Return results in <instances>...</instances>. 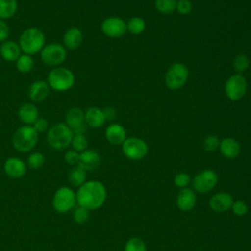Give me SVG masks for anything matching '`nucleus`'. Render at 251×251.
I'll use <instances>...</instances> for the list:
<instances>
[{"label": "nucleus", "instance_id": "40", "mask_svg": "<svg viewBox=\"0 0 251 251\" xmlns=\"http://www.w3.org/2000/svg\"><path fill=\"white\" fill-rule=\"evenodd\" d=\"M32 126L38 133L44 132L48 129V121L45 118L38 117V119L33 123Z\"/></svg>", "mask_w": 251, "mask_h": 251}, {"label": "nucleus", "instance_id": "16", "mask_svg": "<svg viewBox=\"0 0 251 251\" xmlns=\"http://www.w3.org/2000/svg\"><path fill=\"white\" fill-rule=\"evenodd\" d=\"M232 203H233V198L227 192L216 193L209 200L210 208L213 211L218 213H223L231 209Z\"/></svg>", "mask_w": 251, "mask_h": 251}, {"label": "nucleus", "instance_id": "4", "mask_svg": "<svg viewBox=\"0 0 251 251\" xmlns=\"http://www.w3.org/2000/svg\"><path fill=\"white\" fill-rule=\"evenodd\" d=\"M38 141V132L32 126L24 125L20 126L13 134L12 143L14 148L21 152L26 153L31 151Z\"/></svg>", "mask_w": 251, "mask_h": 251}, {"label": "nucleus", "instance_id": "41", "mask_svg": "<svg viewBox=\"0 0 251 251\" xmlns=\"http://www.w3.org/2000/svg\"><path fill=\"white\" fill-rule=\"evenodd\" d=\"M9 33H10V29H9L8 24L4 20L0 19V43L8 39Z\"/></svg>", "mask_w": 251, "mask_h": 251}, {"label": "nucleus", "instance_id": "9", "mask_svg": "<svg viewBox=\"0 0 251 251\" xmlns=\"http://www.w3.org/2000/svg\"><path fill=\"white\" fill-rule=\"evenodd\" d=\"M122 150L127 159L138 161L147 155L148 146L147 143L140 138L129 137L123 142Z\"/></svg>", "mask_w": 251, "mask_h": 251}, {"label": "nucleus", "instance_id": "25", "mask_svg": "<svg viewBox=\"0 0 251 251\" xmlns=\"http://www.w3.org/2000/svg\"><path fill=\"white\" fill-rule=\"evenodd\" d=\"M86 177H87L86 171L77 165L72 168L68 174L69 183L74 187L81 186L86 181Z\"/></svg>", "mask_w": 251, "mask_h": 251}, {"label": "nucleus", "instance_id": "18", "mask_svg": "<svg viewBox=\"0 0 251 251\" xmlns=\"http://www.w3.org/2000/svg\"><path fill=\"white\" fill-rule=\"evenodd\" d=\"M99 164H100V155L98 154V152L91 149H86L81 153H79L77 166H79L86 172L95 170L99 166Z\"/></svg>", "mask_w": 251, "mask_h": 251}, {"label": "nucleus", "instance_id": "11", "mask_svg": "<svg viewBox=\"0 0 251 251\" xmlns=\"http://www.w3.org/2000/svg\"><path fill=\"white\" fill-rule=\"evenodd\" d=\"M218 182V175L215 171L206 169L198 173L192 179V188L198 193L211 191Z\"/></svg>", "mask_w": 251, "mask_h": 251}, {"label": "nucleus", "instance_id": "30", "mask_svg": "<svg viewBox=\"0 0 251 251\" xmlns=\"http://www.w3.org/2000/svg\"><path fill=\"white\" fill-rule=\"evenodd\" d=\"M176 0H156L155 8L162 14H171L176 9Z\"/></svg>", "mask_w": 251, "mask_h": 251}, {"label": "nucleus", "instance_id": "32", "mask_svg": "<svg viewBox=\"0 0 251 251\" xmlns=\"http://www.w3.org/2000/svg\"><path fill=\"white\" fill-rule=\"evenodd\" d=\"M71 145L73 149L78 153H81L82 151L86 150L88 142L85 137V134H74Z\"/></svg>", "mask_w": 251, "mask_h": 251}, {"label": "nucleus", "instance_id": "33", "mask_svg": "<svg viewBox=\"0 0 251 251\" xmlns=\"http://www.w3.org/2000/svg\"><path fill=\"white\" fill-rule=\"evenodd\" d=\"M249 65H250L249 58L245 54H238L234 58L233 68L238 73H242L246 71L249 68Z\"/></svg>", "mask_w": 251, "mask_h": 251}, {"label": "nucleus", "instance_id": "28", "mask_svg": "<svg viewBox=\"0 0 251 251\" xmlns=\"http://www.w3.org/2000/svg\"><path fill=\"white\" fill-rule=\"evenodd\" d=\"M126 29L131 34H140L145 30V22L140 17H132L126 24Z\"/></svg>", "mask_w": 251, "mask_h": 251}, {"label": "nucleus", "instance_id": "15", "mask_svg": "<svg viewBox=\"0 0 251 251\" xmlns=\"http://www.w3.org/2000/svg\"><path fill=\"white\" fill-rule=\"evenodd\" d=\"M50 86L45 80H35L28 88V97L34 103L44 101L50 94Z\"/></svg>", "mask_w": 251, "mask_h": 251}, {"label": "nucleus", "instance_id": "21", "mask_svg": "<svg viewBox=\"0 0 251 251\" xmlns=\"http://www.w3.org/2000/svg\"><path fill=\"white\" fill-rule=\"evenodd\" d=\"M38 109L32 103H25L20 106L18 110V117L24 125L32 126L33 123L38 119Z\"/></svg>", "mask_w": 251, "mask_h": 251}, {"label": "nucleus", "instance_id": "12", "mask_svg": "<svg viewBox=\"0 0 251 251\" xmlns=\"http://www.w3.org/2000/svg\"><path fill=\"white\" fill-rule=\"evenodd\" d=\"M65 124L74 134H85L87 126L84 122V112L79 108H71L65 115Z\"/></svg>", "mask_w": 251, "mask_h": 251}, {"label": "nucleus", "instance_id": "7", "mask_svg": "<svg viewBox=\"0 0 251 251\" xmlns=\"http://www.w3.org/2000/svg\"><path fill=\"white\" fill-rule=\"evenodd\" d=\"M39 53L42 62L54 68L63 64L67 58V49L63 44L58 42L45 44Z\"/></svg>", "mask_w": 251, "mask_h": 251}, {"label": "nucleus", "instance_id": "14", "mask_svg": "<svg viewBox=\"0 0 251 251\" xmlns=\"http://www.w3.org/2000/svg\"><path fill=\"white\" fill-rule=\"evenodd\" d=\"M3 170L9 177L21 178L26 173V164L18 157H10L5 161Z\"/></svg>", "mask_w": 251, "mask_h": 251}, {"label": "nucleus", "instance_id": "13", "mask_svg": "<svg viewBox=\"0 0 251 251\" xmlns=\"http://www.w3.org/2000/svg\"><path fill=\"white\" fill-rule=\"evenodd\" d=\"M102 32L111 38H119L123 36L126 29V22L119 17H109L106 18L101 23Z\"/></svg>", "mask_w": 251, "mask_h": 251}, {"label": "nucleus", "instance_id": "38", "mask_svg": "<svg viewBox=\"0 0 251 251\" xmlns=\"http://www.w3.org/2000/svg\"><path fill=\"white\" fill-rule=\"evenodd\" d=\"M176 10L181 15H187L192 10V3L190 0H178L176 3Z\"/></svg>", "mask_w": 251, "mask_h": 251}, {"label": "nucleus", "instance_id": "8", "mask_svg": "<svg viewBox=\"0 0 251 251\" xmlns=\"http://www.w3.org/2000/svg\"><path fill=\"white\" fill-rule=\"evenodd\" d=\"M188 69L182 63H174L169 67L166 75L165 83L172 90L178 89L184 85L188 78Z\"/></svg>", "mask_w": 251, "mask_h": 251}, {"label": "nucleus", "instance_id": "35", "mask_svg": "<svg viewBox=\"0 0 251 251\" xmlns=\"http://www.w3.org/2000/svg\"><path fill=\"white\" fill-rule=\"evenodd\" d=\"M191 182V177L186 173H179L175 176L174 183L178 188H185Z\"/></svg>", "mask_w": 251, "mask_h": 251}, {"label": "nucleus", "instance_id": "42", "mask_svg": "<svg viewBox=\"0 0 251 251\" xmlns=\"http://www.w3.org/2000/svg\"><path fill=\"white\" fill-rule=\"evenodd\" d=\"M105 121H112L116 118V110L113 107H106L102 109Z\"/></svg>", "mask_w": 251, "mask_h": 251}, {"label": "nucleus", "instance_id": "20", "mask_svg": "<svg viewBox=\"0 0 251 251\" xmlns=\"http://www.w3.org/2000/svg\"><path fill=\"white\" fill-rule=\"evenodd\" d=\"M22 50L18 42L14 40H5L0 43V56L7 62H16L22 54Z\"/></svg>", "mask_w": 251, "mask_h": 251}, {"label": "nucleus", "instance_id": "3", "mask_svg": "<svg viewBox=\"0 0 251 251\" xmlns=\"http://www.w3.org/2000/svg\"><path fill=\"white\" fill-rule=\"evenodd\" d=\"M74 133L65 123H57L47 131V143L54 150H63L71 145Z\"/></svg>", "mask_w": 251, "mask_h": 251}, {"label": "nucleus", "instance_id": "23", "mask_svg": "<svg viewBox=\"0 0 251 251\" xmlns=\"http://www.w3.org/2000/svg\"><path fill=\"white\" fill-rule=\"evenodd\" d=\"M219 149L221 154L226 159H233L240 153V145L233 138H224L220 141Z\"/></svg>", "mask_w": 251, "mask_h": 251}, {"label": "nucleus", "instance_id": "37", "mask_svg": "<svg viewBox=\"0 0 251 251\" xmlns=\"http://www.w3.org/2000/svg\"><path fill=\"white\" fill-rule=\"evenodd\" d=\"M231 210H232V212L235 216L242 217V216L247 214L248 207H247V205L244 201L236 200V201H233L232 206H231Z\"/></svg>", "mask_w": 251, "mask_h": 251}, {"label": "nucleus", "instance_id": "10", "mask_svg": "<svg viewBox=\"0 0 251 251\" xmlns=\"http://www.w3.org/2000/svg\"><path fill=\"white\" fill-rule=\"evenodd\" d=\"M247 81L245 77L239 74L232 75L225 83V93L231 101L240 100L246 93Z\"/></svg>", "mask_w": 251, "mask_h": 251}, {"label": "nucleus", "instance_id": "24", "mask_svg": "<svg viewBox=\"0 0 251 251\" xmlns=\"http://www.w3.org/2000/svg\"><path fill=\"white\" fill-rule=\"evenodd\" d=\"M84 122L90 127H100L105 123L102 109L98 107H90L84 112Z\"/></svg>", "mask_w": 251, "mask_h": 251}, {"label": "nucleus", "instance_id": "6", "mask_svg": "<svg viewBox=\"0 0 251 251\" xmlns=\"http://www.w3.org/2000/svg\"><path fill=\"white\" fill-rule=\"evenodd\" d=\"M76 204L75 192L69 186H61L54 193L52 206L57 213H67Z\"/></svg>", "mask_w": 251, "mask_h": 251}, {"label": "nucleus", "instance_id": "36", "mask_svg": "<svg viewBox=\"0 0 251 251\" xmlns=\"http://www.w3.org/2000/svg\"><path fill=\"white\" fill-rule=\"evenodd\" d=\"M220 145V140L216 135L206 136L203 140V148L206 151H215Z\"/></svg>", "mask_w": 251, "mask_h": 251}, {"label": "nucleus", "instance_id": "19", "mask_svg": "<svg viewBox=\"0 0 251 251\" xmlns=\"http://www.w3.org/2000/svg\"><path fill=\"white\" fill-rule=\"evenodd\" d=\"M83 40V34L82 31L78 27H71L66 30V32L63 35V45L66 49L75 50L77 49Z\"/></svg>", "mask_w": 251, "mask_h": 251}, {"label": "nucleus", "instance_id": "34", "mask_svg": "<svg viewBox=\"0 0 251 251\" xmlns=\"http://www.w3.org/2000/svg\"><path fill=\"white\" fill-rule=\"evenodd\" d=\"M73 218L76 224H84L89 219V211L83 207L78 206L75 209L73 213Z\"/></svg>", "mask_w": 251, "mask_h": 251}, {"label": "nucleus", "instance_id": "1", "mask_svg": "<svg viewBox=\"0 0 251 251\" xmlns=\"http://www.w3.org/2000/svg\"><path fill=\"white\" fill-rule=\"evenodd\" d=\"M78 206L88 211L100 208L107 198L105 185L98 180H86L75 192Z\"/></svg>", "mask_w": 251, "mask_h": 251}, {"label": "nucleus", "instance_id": "17", "mask_svg": "<svg viewBox=\"0 0 251 251\" xmlns=\"http://www.w3.org/2000/svg\"><path fill=\"white\" fill-rule=\"evenodd\" d=\"M196 204V194L192 188H181L176 196V206L183 212L190 211Z\"/></svg>", "mask_w": 251, "mask_h": 251}, {"label": "nucleus", "instance_id": "5", "mask_svg": "<svg viewBox=\"0 0 251 251\" xmlns=\"http://www.w3.org/2000/svg\"><path fill=\"white\" fill-rule=\"evenodd\" d=\"M47 83L51 89L62 92L71 89L75 81L74 73L65 67L53 68L47 75Z\"/></svg>", "mask_w": 251, "mask_h": 251}, {"label": "nucleus", "instance_id": "26", "mask_svg": "<svg viewBox=\"0 0 251 251\" xmlns=\"http://www.w3.org/2000/svg\"><path fill=\"white\" fill-rule=\"evenodd\" d=\"M18 10L17 0H0V19L7 20L12 18Z\"/></svg>", "mask_w": 251, "mask_h": 251}, {"label": "nucleus", "instance_id": "39", "mask_svg": "<svg viewBox=\"0 0 251 251\" xmlns=\"http://www.w3.org/2000/svg\"><path fill=\"white\" fill-rule=\"evenodd\" d=\"M79 159V153L75 150H68L64 155V160L69 165H77Z\"/></svg>", "mask_w": 251, "mask_h": 251}, {"label": "nucleus", "instance_id": "29", "mask_svg": "<svg viewBox=\"0 0 251 251\" xmlns=\"http://www.w3.org/2000/svg\"><path fill=\"white\" fill-rule=\"evenodd\" d=\"M45 163V157L41 152H32L28 155L26 160V166L32 170L41 168Z\"/></svg>", "mask_w": 251, "mask_h": 251}, {"label": "nucleus", "instance_id": "31", "mask_svg": "<svg viewBox=\"0 0 251 251\" xmlns=\"http://www.w3.org/2000/svg\"><path fill=\"white\" fill-rule=\"evenodd\" d=\"M125 251H147L145 242L138 237L129 238L125 245Z\"/></svg>", "mask_w": 251, "mask_h": 251}, {"label": "nucleus", "instance_id": "22", "mask_svg": "<svg viewBox=\"0 0 251 251\" xmlns=\"http://www.w3.org/2000/svg\"><path fill=\"white\" fill-rule=\"evenodd\" d=\"M105 137L111 144L120 145L126 139V131L123 126L111 124L105 130Z\"/></svg>", "mask_w": 251, "mask_h": 251}, {"label": "nucleus", "instance_id": "2", "mask_svg": "<svg viewBox=\"0 0 251 251\" xmlns=\"http://www.w3.org/2000/svg\"><path fill=\"white\" fill-rule=\"evenodd\" d=\"M18 43L22 52L32 56L39 53L44 47L45 35L37 27H28L21 33Z\"/></svg>", "mask_w": 251, "mask_h": 251}, {"label": "nucleus", "instance_id": "27", "mask_svg": "<svg viewBox=\"0 0 251 251\" xmlns=\"http://www.w3.org/2000/svg\"><path fill=\"white\" fill-rule=\"evenodd\" d=\"M15 63L17 70L23 74L29 73L34 67V60L32 56L25 53L21 54Z\"/></svg>", "mask_w": 251, "mask_h": 251}]
</instances>
